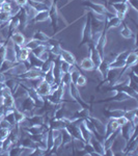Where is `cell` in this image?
Segmentation results:
<instances>
[{
    "label": "cell",
    "mask_w": 138,
    "mask_h": 156,
    "mask_svg": "<svg viewBox=\"0 0 138 156\" xmlns=\"http://www.w3.org/2000/svg\"><path fill=\"white\" fill-rule=\"evenodd\" d=\"M127 3H128V5H129L130 7H132L134 11H136L137 12V2H138V0H128V1H126Z\"/></svg>",
    "instance_id": "cell-51"
},
{
    "label": "cell",
    "mask_w": 138,
    "mask_h": 156,
    "mask_svg": "<svg viewBox=\"0 0 138 156\" xmlns=\"http://www.w3.org/2000/svg\"><path fill=\"white\" fill-rule=\"evenodd\" d=\"M106 26L103 28V30L104 31H108L109 29H111V28H114V27H119L120 24H122V20H120L119 18H117L115 15H113V16H111V17H107V19H106Z\"/></svg>",
    "instance_id": "cell-18"
},
{
    "label": "cell",
    "mask_w": 138,
    "mask_h": 156,
    "mask_svg": "<svg viewBox=\"0 0 138 156\" xmlns=\"http://www.w3.org/2000/svg\"><path fill=\"white\" fill-rule=\"evenodd\" d=\"M23 9H25V12H26V14H27V16H28V18H29V20L31 21L32 19L36 17V15L37 14V11L36 9H34L33 6H31L30 4L27 2V4H25L24 6H22Z\"/></svg>",
    "instance_id": "cell-35"
},
{
    "label": "cell",
    "mask_w": 138,
    "mask_h": 156,
    "mask_svg": "<svg viewBox=\"0 0 138 156\" xmlns=\"http://www.w3.org/2000/svg\"><path fill=\"white\" fill-rule=\"evenodd\" d=\"M32 39L36 40V41H40L42 43H47L51 37L47 36V34H45L44 31H41V30H37L36 34L32 36Z\"/></svg>",
    "instance_id": "cell-33"
},
{
    "label": "cell",
    "mask_w": 138,
    "mask_h": 156,
    "mask_svg": "<svg viewBox=\"0 0 138 156\" xmlns=\"http://www.w3.org/2000/svg\"><path fill=\"white\" fill-rule=\"evenodd\" d=\"M44 80H46L47 82H48L49 84H53L55 83V81H54V76H53V71H52V67H51V69H49L48 71H47L46 73L44 74Z\"/></svg>",
    "instance_id": "cell-38"
},
{
    "label": "cell",
    "mask_w": 138,
    "mask_h": 156,
    "mask_svg": "<svg viewBox=\"0 0 138 156\" xmlns=\"http://www.w3.org/2000/svg\"><path fill=\"white\" fill-rule=\"evenodd\" d=\"M60 135H61V140H62V145L61 146L70 144V143L72 142L73 136L71 135V133H70L66 129V128H62V129H60Z\"/></svg>",
    "instance_id": "cell-31"
},
{
    "label": "cell",
    "mask_w": 138,
    "mask_h": 156,
    "mask_svg": "<svg viewBox=\"0 0 138 156\" xmlns=\"http://www.w3.org/2000/svg\"><path fill=\"white\" fill-rule=\"evenodd\" d=\"M37 57H39V58L41 59V60H43V62L47 60V59L49 58V50H45V51H44V52H42V53L40 54Z\"/></svg>",
    "instance_id": "cell-50"
},
{
    "label": "cell",
    "mask_w": 138,
    "mask_h": 156,
    "mask_svg": "<svg viewBox=\"0 0 138 156\" xmlns=\"http://www.w3.org/2000/svg\"><path fill=\"white\" fill-rule=\"evenodd\" d=\"M115 120H116V122L119 123V126H122V125H125L127 122H129V121H128V120L126 119V118L124 117V115H122V117L117 118V119H115Z\"/></svg>",
    "instance_id": "cell-52"
},
{
    "label": "cell",
    "mask_w": 138,
    "mask_h": 156,
    "mask_svg": "<svg viewBox=\"0 0 138 156\" xmlns=\"http://www.w3.org/2000/svg\"><path fill=\"white\" fill-rule=\"evenodd\" d=\"M72 82V76H71V73L67 72V73H64L61 77V81L60 83L64 84V85H69Z\"/></svg>",
    "instance_id": "cell-42"
},
{
    "label": "cell",
    "mask_w": 138,
    "mask_h": 156,
    "mask_svg": "<svg viewBox=\"0 0 138 156\" xmlns=\"http://www.w3.org/2000/svg\"><path fill=\"white\" fill-rule=\"evenodd\" d=\"M44 76V73L42 72L41 68H36V67H31L27 70L24 74L20 75L19 77L16 78H26V79H34V78H39Z\"/></svg>",
    "instance_id": "cell-10"
},
{
    "label": "cell",
    "mask_w": 138,
    "mask_h": 156,
    "mask_svg": "<svg viewBox=\"0 0 138 156\" xmlns=\"http://www.w3.org/2000/svg\"><path fill=\"white\" fill-rule=\"evenodd\" d=\"M86 82H87V79H86V77L85 76H83L82 74H80L79 76H78V78L76 79V81H75V84L77 85V87H84L85 84H86Z\"/></svg>",
    "instance_id": "cell-43"
},
{
    "label": "cell",
    "mask_w": 138,
    "mask_h": 156,
    "mask_svg": "<svg viewBox=\"0 0 138 156\" xmlns=\"http://www.w3.org/2000/svg\"><path fill=\"white\" fill-rule=\"evenodd\" d=\"M16 64V62H9V60H4L3 62H2V65L0 66V72H2V73H5L6 71H9L11 68L14 66V65Z\"/></svg>",
    "instance_id": "cell-40"
},
{
    "label": "cell",
    "mask_w": 138,
    "mask_h": 156,
    "mask_svg": "<svg viewBox=\"0 0 138 156\" xmlns=\"http://www.w3.org/2000/svg\"><path fill=\"white\" fill-rule=\"evenodd\" d=\"M47 20H49V11H42V12H37V14L32 19V21L40 23V22H45Z\"/></svg>",
    "instance_id": "cell-29"
},
{
    "label": "cell",
    "mask_w": 138,
    "mask_h": 156,
    "mask_svg": "<svg viewBox=\"0 0 138 156\" xmlns=\"http://www.w3.org/2000/svg\"><path fill=\"white\" fill-rule=\"evenodd\" d=\"M88 119L90 120V122L92 123V125H94L95 135H96L98 138H100V137L104 138L105 133H106V124H104V123L100 119H98V118L92 117L91 115L88 117Z\"/></svg>",
    "instance_id": "cell-3"
},
{
    "label": "cell",
    "mask_w": 138,
    "mask_h": 156,
    "mask_svg": "<svg viewBox=\"0 0 138 156\" xmlns=\"http://www.w3.org/2000/svg\"><path fill=\"white\" fill-rule=\"evenodd\" d=\"M14 115H15V119H16L17 124H19L20 122H22V121L26 118L23 112H21V110L17 109V108H15V107H14Z\"/></svg>",
    "instance_id": "cell-39"
},
{
    "label": "cell",
    "mask_w": 138,
    "mask_h": 156,
    "mask_svg": "<svg viewBox=\"0 0 138 156\" xmlns=\"http://www.w3.org/2000/svg\"><path fill=\"white\" fill-rule=\"evenodd\" d=\"M1 46H2V45H1ZM1 46H0V47H1Z\"/></svg>",
    "instance_id": "cell-57"
},
{
    "label": "cell",
    "mask_w": 138,
    "mask_h": 156,
    "mask_svg": "<svg viewBox=\"0 0 138 156\" xmlns=\"http://www.w3.org/2000/svg\"><path fill=\"white\" fill-rule=\"evenodd\" d=\"M42 44V42H40V41H36V40H34V39H31V40H29L28 42H25V44H24V47H26L28 50H33V49H36L37 46H40V45Z\"/></svg>",
    "instance_id": "cell-36"
},
{
    "label": "cell",
    "mask_w": 138,
    "mask_h": 156,
    "mask_svg": "<svg viewBox=\"0 0 138 156\" xmlns=\"http://www.w3.org/2000/svg\"><path fill=\"white\" fill-rule=\"evenodd\" d=\"M69 90H70V94H71L72 98L75 100V101L78 102L79 104L81 103L82 105H86V106L88 107V104H87V103L83 100V98L81 97V94H80V92H79L78 87H77L74 82H71V83L69 84Z\"/></svg>",
    "instance_id": "cell-9"
},
{
    "label": "cell",
    "mask_w": 138,
    "mask_h": 156,
    "mask_svg": "<svg viewBox=\"0 0 138 156\" xmlns=\"http://www.w3.org/2000/svg\"><path fill=\"white\" fill-rule=\"evenodd\" d=\"M3 98V106L4 107H14L15 105V99L12 95H7V96L2 97Z\"/></svg>",
    "instance_id": "cell-37"
},
{
    "label": "cell",
    "mask_w": 138,
    "mask_h": 156,
    "mask_svg": "<svg viewBox=\"0 0 138 156\" xmlns=\"http://www.w3.org/2000/svg\"><path fill=\"white\" fill-rule=\"evenodd\" d=\"M9 39L14 42L15 45H18V46H24L25 42H26V39H25L24 34H22L21 31H16L12 34H11Z\"/></svg>",
    "instance_id": "cell-20"
},
{
    "label": "cell",
    "mask_w": 138,
    "mask_h": 156,
    "mask_svg": "<svg viewBox=\"0 0 138 156\" xmlns=\"http://www.w3.org/2000/svg\"><path fill=\"white\" fill-rule=\"evenodd\" d=\"M105 155H111V156L114 155V152H113V150L111 149V147L105 148Z\"/></svg>",
    "instance_id": "cell-53"
},
{
    "label": "cell",
    "mask_w": 138,
    "mask_h": 156,
    "mask_svg": "<svg viewBox=\"0 0 138 156\" xmlns=\"http://www.w3.org/2000/svg\"><path fill=\"white\" fill-rule=\"evenodd\" d=\"M36 90L40 96L46 98L50 93H51V84H49L46 80L43 79L42 81L40 82V84L37 85V87Z\"/></svg>",
    "instance_id": "cell-16"
},
{
    "label": "cell",
    "mask_w": 138,
    "mask_h": 156,
    "mask_svg": "<svg viewBox=\"0 0 138 156\" xmlns=\"http://www.w3.org/2000/svg\"><path fill=\"white\" fill-rule=\"evenodd\" d=\"M129 53H130V50L122 51V52H120V53L116 54V56H115L114 59H116V60H125V62H126V58H127V56H128V54H129Z\"/></svg>",
    "instance_id": "cell-46"
},
{
    "label": "cell",
    "mask_w": 138,
    "mask_h": 156,
    "mask_svg": "<svg viewBox=\"0 0 138 156\" xmlns=\"http://www.w3.org/2000/svg\"><path fill=\"white\" fill-rule=\"evenodd\" d=\"M114 9V11L116 12H122V14H127L128 9H129V5L127 2H119V3H113L110 4Z\"/></svg>",
    "instance_id": "cell-28"
},
{
    "label": "cell",
    "mask_w": 138,
    "mask_h": 156,
    "mask_svg": "<svg viewBox=\"0 0 138 156\" xmlns=\"http://www.w3.org/2000/svg\"><path fill=\"white\" fill-rule=\"evenodd\" d=\"M4 2V0H0V4H2Z\"/></svg>",
    "instance_id": "cell-56"
},
{
    "label": "cell",
    "mask_w": 138,
    "mask_h": 156,
    "mask_svg": "<svg viewBox=\"0 0 138 156\" xmlns=\"http://www.w3.org/2000/svg\"><path fill=\"white\" fill-rule=\"evenodd\" d=\"M53 62H54V60L48 58L47 60H45V62H43V65H42V67H41V70H42V72L44 73V74L47 71H48L49 69H51V67L53 66Z\"/></svg>",
    "instance_id": "cell-41"
},
{
    "label": "cell",
    "mask_w": 138,
    "mask_h": 156,
    "mask_svg": "<svg viewBox=\"0 0 138 156\" xmlns=\"http://www.w3.org/2000/svg\"><path fill=\"white\" fill-rule=\"evenodd\" d=\"M97 71L101 74L102 80H105L106 79V76H107V73L109 71V62H107L106 59L103 58L102 62L100 64V66L97 68Z\"/></svg>",
    "instance_id": "cell-22"
},
{
    "label": "cell",
    "mask_w": 138,
    "mask_h": 156,
    "mask_svg": "<svg viewBox=\"0 0 138 156\" xmlns=\"http://www.w3.org/2000/svg\"><path fill=\"white\" fill-rule=\"evenodd\" d=\"M4 85H5L6 87H9V90H12V93H14L15 90H16V89L18 87L19 85V81L17 78H6V80L4 81Z\"/></svg>",
    "instance_id": "cell-30"
},
{
    "label": "cell",
    "mask_w": 138,
    "mask_h": 156,
    "mask_svg": "<svg viewBox=\"0 0 138 156\" xmlns=\"http://www.w3.org/2000/svg\"><path fill=\"white\" fill-rule=\"evenodd\" d=\"M22 130H24L28 135H34V134L43 133L44 131H46V130H49V128L47 126H45L44 124L43 125H30L29 127H26Z\"/></svg>",
    "instance_id": "cell-14"
},
{
    "label": "cell",
    "mask_w": 138,
    "mask_h": 156,
    "mask_svg": "<svg viewBox=\"0 0 138 156\" xmlns=\"http://www.w3.org/2000/svg\"><path fill=\"white\" fill-rule=\"evenodd\" d=\"M15 2H16V3L20 6H24L25 4H27L28 0H15Z\"/></svg>",
    "instance_id": "cell-54"
},
{
    "label": "cell",
    "mask_w": 138,
    "mask_h": 156,
    "mask_svg": "<svg viewBox=\"0 0 138 156\" xmlns=\"http://www.w3.org/2000/svg\"><path fill=\"white\" fill-rule=\"evenodd\" d=\"M0 12H12V5L9 2L4 1L2 4H0Z\"/></svg>",
    "instance_id": "cell-44"
},
{
    "label": "cell",
    "mask_w": 138,
    "mask_h": 156,
    "mask_svg": "<svg viewBox=\"0 0 138 156\" xmlns=\"http://www.w3.org/2000/svg\"><path fill=\"white\" fill-rule=\"evenodd\" d=\"M106 44H107V34H106V31L103 30V34L100 40L98 41V43L96 44V49L97 51L99 52V54L101 55L102 58H104L105 56V47H106Z\"/></svg>",
    "instance_id": "cell-15"
},
{
    "label": "cell",
    "mask_w": 138,
    "mask_h": 156,
    "mask_svg": "<svg viewBox=\"0 0 138 156\" xmlns=\"http://www.w3.org/2000/svg\"><path fill=\"white\" fill-rule=\"evenodd\" d=\"M15 50H16V56L18 62H23L25 60L28 59V55L30 50H28L24 46H18L15 45Z\"/></svg>",
    "instance_id": "cell-13"
},
{
    "label": "cell",
    "mask_w": 138,
    "mask_h": 156,
    "mask_svg": "<svg viewBox=\"0 0 138 156\" xmlns=\"http://www.w3.org/2000/svg\"><path fill=\"white\" fill-rule=\"evenodd\" d=\"M59 14H58V6H57V2L54 1L51 7L49 9V19L51 21V25L53 27L54 31L57 28V24H58V19H59Z\"/></svg>",
    "instance_id": "cell-6"
},
{
    "label": "cell",
    "mask_w": 138,
    "mask_h": 156,
    "mask_svg": "<svg viewBox=\"0 0 138 156\" xmlns=\"http://www.w3.org/2000/svg\"><path fill=\"white\" fill-rule=\"evenodd\" d=\"M59 56L62 60H64V62L71 64L72 66H75V65H76V58H75V55L73 54L72 52L67 51V50L62 49V51H61V53H60Z\"/></svg>",
    "instance_id": "cell-21"
},
{
    "label": "cell",
    "mask_w": 138,
    "mask_h": 156,
    "mask_svg": "<svg viewBox=\"0 0 138 156\" xmlns=\"http://www.w3.org/2000/svg\"><path fill=\"white\" fill-rule=\"evenodd\" d=\"M89 143H90V145L92 146V148H94L95 152H96L98 155H100V156L105 155V147H104V144H103V142H101V140H100L99 138H97L95 134H92V136H91V138H90Z\"/></svg>",
    "instance_id": "cell-12"
},
{
    "label": "cell",
    "mask_w": 138,
    "mask_h": 156,
    "mask_svg": "<svg viewBox=\"0 0 138 156\" xmlns=\"http://www.w3.org/2000/svg\"><path fill=\"white\" fill-rule=\"evenodd\" d=\"M122 24L124 25L122 31H120V34H122V37H124L125 39H132V37H136L135 34L133 32V30L130 28L129 26H128V24L126 23V22H125V20L122 22Z\"/></svg>",
    "instance_id": "cell-24"
},
{
    "label": "cell",
    "mask_w": 138,
    "mask_h": 156,
    "mask_svg": "<svg viewBox=\"0 0 138 156\" xmlns=\"http://www.w3.org/2000/svg\"><path fill=\"white\" fill-rule=\"evenodd\" d=\"M137 58L138 55L135 51H130V53L128 54L127 58H126V67L131 68L135 65H137Z\"/></svg>",
    "instance_id": "cell-26"
},
{
    "label": "cell",
    "mask_w": 138,
    "mask_h": 156,
    "mask_svg": "<svg viewBox=\"0 0 138 156\" xmlns=\"http://www.w3.org/2000/svg\"><path fill=\"white\" fill-rule=\"evenodd\" d=\"M136 128L137 127H135L129 121V122H127L125 125L120 126V135L124 138H126L127 140H129L130 138L134 135V133L136 132Z\"/></svg>",
    "instance_id": "cell-7"
},
{
    "label": "cell",
    "mask_w": 138,
    "mask_h": 156,
    "mask_svg": "<svg viewBox=\"0 0 138 156\" xmlns=\"http://www.w3.org/2000/svg\"><path fill=\"white\" fill-rule=\"evenodd\" d=\"M28 3L31 6H33L37 12H42V11H49V7L44 3V2H40V1H33V0H28Z\"/></svg>",
    "instance_id": "cell-32"
},
{
    "label": "cell",
    "mask_w": 138,
    "mask_h": 156,
    "mask_svg": "<svg viewBox=\"0 0 138 156\" xmlns=\"http://www.w3.org/2000/svg\"><path fill=\"white\" fill-rule=\"evenodd\" d=\"M4 60H5V46L3 44L0 47V66H1Z\"/></svg>",
    "instance_id": "cell-49"
},
{
    "label": "cell",
    "mask_w": 138,
    "mask_h": 156,
    "mask_svg": "<svg viewBox=\"0 0 138 156\" xmlns=\"http://www.w3.org/2000/svg\"><path fill=\"white\" fill-rule=\"evenodd\" d=\"M91 34H92V29H91V15L90 12H88L86 17V21H85L83 31H82V40L81 43L78 45V47H82L85 44H89L90 40H91Z\"/></svg>",
    "instance_id": "cell-1"
},
{
    "label": "cell",
    "mask_w": 138,
    "mask_h": 156,
    "mask_svg": "<svg viewBox=\"0 0 138 156\" xmlns=\"http://www.w3.org/2000/svg\"><path fill=\"white\" fill-rule=\"evenodd\" d=\"M20 26V21L19 18L17 16H12L9 21V37L11 34H12L14 32L17 31V29Z\"/></svg>",
    "instance_id": "cell-23"
},
{
    "label": "cell",
    "mask_w": 138,
    "mask_h": 156,
    "mask_svg": "<svg viewBox=\"0 0 138 156\" xmlns=\"http://www.w3.org/2000/svg\"><path fill=\"white\" fill-rule=\"evenodd\" d=\"M126 146H127V140L122 137L119 133V134H117L116 137L114 138L113 143H112V145H111V149L113 150L114 155H124Z\"/></svg>",
    "instance_id": "cell-2"
},
{
    "label": "cell",
    "mask_w": 138,
    "mask_h": 156,
    "mask_svg": "<svg viewBox=\"0 0 138 156\" xmlns=\"http://www.w3.org/2000/svg\"><path fill=\"white\" fill-rule=\"evenodd\" d=\"M126 1H128V0H126Z\"/></svg>",
    "instance_id": "cell-58"
},
{
    "label": "cell",
    "mask_w": 138,
    "mask_h": 156,
    "mask_svg": "<svg viewBox=\"0 0 138 156\" xmlns=\"http://www.w3.org/2000/svg\"><path fill=\"white\" fill-rule=\"evenodd\" d=\"M83 5L87 6L90 9V12H96V14H102V15H108L109 14V12H107L106 6H105V5L96 3V2H92V1H90V0H88V1H84ZM110 15H111V14H110Z\"/></svg>",
    "instance_id": "cell-8"
},
{
    "label": "cell",
    "mask_w": 138,
    "mask_h": 156,
    "mask_svg": "<svg viewBox=\"0 0 138 156\" xmlns=\"http://www.w3.org/2000/svg\"><path fill=\"white\" fill-rule=\"evenodd\" d=\"M87 45H88V49H89V58L94 62L95 69H97V68L100 66V64L102 62L103 58L101 57V55L99 54V52L97 51L96 47H95L91 43H89V44H87Z\"/></svg>",
    "instance_id": "cell-11"
},
{
    "label": "cell",
    "mask_w": 138,
    "mask_h": 156,
    "mask_svg": "<svg viewBox=\"0 0 138 156\" xmlns=\"http://www.w3.org/2000/svg\"><path fill=\"white\" fill-rule=\"evenodd\" d=\"M9 130H11V129H6V128H0V140H4L6 137H9Z\"/></svg>",
    "instance_id": "cell-47"
},
{
    "label": "cell",
    "mask_w": 138,
    "mask_h": 156,
    "mask_svg": "<svg viewBox=\"0 0 138 156\" xmlns=\"http://www.w3.org/2000/svg\"><path fill=\"white\" fill-rule=\"evenodd\" d=\"M30 64V67H36V68H41L42 65H43V60H41L39 57H36V55L32 53L31 51L29 52V55H28V59H27Z\"/></svg>",
    "instance_id": "cell-27"
},
{
    "label": "cell",
    "mask_w": 138,
    "mask_h": 156,
    "mask_svg": "<svg viewBox=\"0 0 138 156\" xmlns=\"http://www.w3.org/2000/svg\"><path fill=\"white\" fill-rule=\"evenodd\" d=\"M120 126L119 125V123L116 122V120L114 119H110L109 122L106 124V133H105V136H104V140L105 138H107L109 136L111 133H113L115 130L119 129Z\"/></svg>",
    "instance_id": "cell-19"
},
{
    "label": "cell",
    "mask_w": 138,
    "mask_h": 156,
    "mask_svg": "<svg viewBox=\"0 0 138 156\" xmlns=\"http://www.w3.org/2000/svg\"><path fill=\"white\" fill-rule=\"evenodd\" d=\"M85 144H86V143H85L82 138H73V140H72L73 149L76 150V151L83 150Z\"/></svg>",
    "instance_id": "cell-34"
},
{
    "label": "cell",
    "mask_w": 138,
    "mask_h": 156,
    "mask_svg": "<svg viewBox=\"0 0 138 156\" xmlns=\"http://www.w3.org/2000/svg\"><path fill=\"white\" fill-rule=\"evenodd\" d=\"M60 66H61V70H62V72H64V73L70 72V71H71V69H72V67H73L71 64L64 62V60H61V64H60Z\"/></svg>",
    "instance_id": "cell-45"
},
{
    "label": "cell",
    "mask_w": 138,
    "mask_h": 156,
    "mask_svg": "<svg viewBox=\"0 0 138 156\" xmlns=\"http://www.w3.org/2000/svg\"><path fill=\"white\" fill-rule=\"evenodd\" d=\"M27 67L24 62H16L9 71H6L4 74L5 76H14V77H19L20 75L24 74L27 71Z\"/></svg>",
    "instance_id": "cell-5"
},
{
    "label": "cell",
    "mask_w": 138,
    "mask_h": 156,
    "mask_svg": "<svg viewBox=\"0 0 138 156\" xmlns=\"http://www.w3.org/2000/svg\"><path fill=\"white\" fill-rule=\"evenodd\" d=\"M17 17L19 18V21H20V26L18 29H21V30H24L25 28L27 27V25L30 22V20L28 18V16H27L26 12H25V9L23 7L21 6V9H20V11L18 12V14L16 15Z\"/></svg>",
    "instance_id": "cell-17"
},
{
    "label": "cell",
    "mask_w": 138,
    "mask_h": 156,
    "mask_svg": "<svg viewBox=\"0 0 138 156\" xmlns=\"http://www.w3.org/2000/svg\"><path fill=\"white\" fill-rule=\"evenodd\" d=\"M11 18H12V16L9 12H0V20H1L2 22H9Z\"/></svg>",
    "instance_id": "cell-48"
},
{
    "label": "cell",
    "mask_w": 138,
    "mask_h": 156,
    "mask_svg": "<svg viewBox=\"0 0 138 156\" xmlns=\"http://www.w3.org/2000/svg\"><path fill=\"white\" fill-rule=\"evenodd\" d=\"M108 4H113V3H119V2H126V0H107Z\"/></svg>",
    "instance_id": "cell-55"
},
{
    "label": "cell",
    "mask_w": 138,
    "mask_h": 156,
    "mask_svg": "<svg viewBox=\"0 0 138 156\" xmlns=\"http://www.w3.org/2000/svg\"><path fill=\"white\" fill-rule=\"evenodd\" d=\"M4 46H5V59L12 62H18L14 42L9 37V39H6V42H4Z\"/></svg>",
    "instance_id": "cell-4"
},
{
    "label": "cell",
    "mask_w": 138,
    "mask_h": 156,
    "mask_svg": "<svg viewBox=\"0 0 138 156\" xmlns=\"http://www.w3.org/2000/svg\"><path fill=\"white\" fill-rule=\"evenodd\" d=\"M80 68H81L82 70H84V71H92V70H95V65L88 56L81 60V62H80Z\"/></svg>",
    "instance_id": "cell-25"
}]
</instances>
